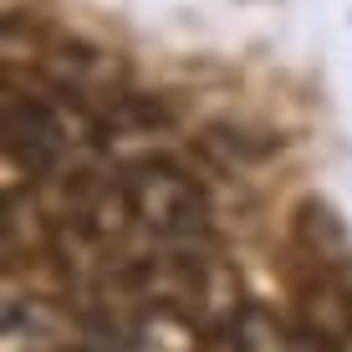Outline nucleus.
<instances>
[{
    "label": "nucleus",
    "instance_id": "obj_1",
    "mask_svg": "<svg viewBox=\"0 0 352 352\" xmlns=\"http://www.w3.org/2000/svg\"><path fill=\"white\" fill-rule=\"evenodd\" d=\"M128 220L143 230L148 240H194L204 225V204L179 174L164 168H143L128 184Z\"/></svg>",
    "mask_w": 352,
    "mask_h": 352
}]
</instances>
